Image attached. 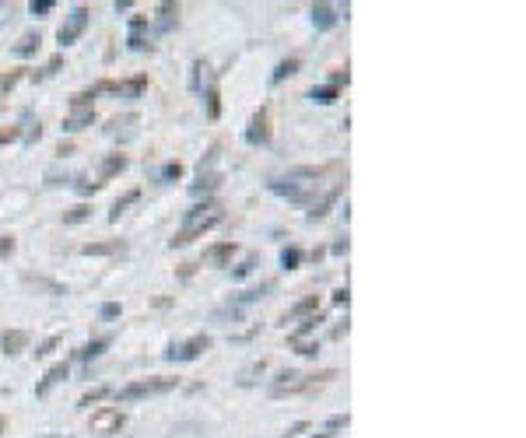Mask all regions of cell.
I'll return each mask as SVG.
<instances>
[{
	"label": "cell",
	"mask_w": 526,
	"mask_h": 438,
	"mask_svg": "<svg viewBox=\"0 0 526 438\" xmlns=\"http://www.w3.org/2000/svg\"><path fill=\"white\" fill-rule=\"evenodd\" d=\"M53 8H57V4H53V0H32V4H28V11H32L35 18H46Z\"/></svg>",
	"instance_id": "38"
},
{
	"label": "cell",
	"mask_w": 526,
	"mask_h": 438,
	"mask_svg": "<svg viewBox=\"0 0 526 438\" xmlns=\"http://www.w3.org/2000/svg\"><path fill=\"white\" fill-rule=\"evenodd\" d=\"M25 347H28V334H25V330H4V334H0V354L15 358V354H21Z\"/></svg>",
	"instance_id": "11"
},
{
	"label": "cell",
	"mask_w": 526,
	"mask_h": 438,
	"mask_svg": "<svg viewBox=\"0 0 526 438\" xmlns=\"http://www.w3.org/2000/svg\"><path fill=\"white\" fill-rule=\"evenodd\" d=\"M67 375H71V368H67V361H60V365H53V368H49V372H46V375H42V378L35 382V396H49V390H53V386H60V382H64Z\"/></svg>",
	"instance_id": "10"
},
{
	"label": "cell",
	"mask_w": 526,
	"mask_h": 438,
	"mask_svg": "<svg viewBox=\"0 0 526 438\" xmlns=\"http://www.w3.org/2000/svg\"><path fill=\"white\" fill-rule=\"evenodd\" d=\"M91 88L88 91H78V95H71V109H91Z\"/></svg>",
	"instance_id": "40"
},
{
	"label": "cell",
	"mask_w": 526,
	"mask_h": 438,
	"mask_svg": "<svg viewBox=\"0 0 526 438\" xmlns=\"http://www.w3.org/2000/svg\"><path fill=\"white\" fill-rule=\"evenodd\" d=\"M123 249H127L123 239H105V242H84L81 246L84 256H113V253H123Z\"/></svg>",
	"instance_id": "18"
},
{
	"label": "cell",
	"mask_w": 526,
	"mask_h": 438,
	"mask_svg": "<svg viewBox=\"0 0 526 438\" xmlns=\"http://www.w3.org/2000/svg\"><path fill=\"white\" fill-rule=\"evenodd\" d=\"M179 386V378H165V375H151V378H137V382H127L120 390V400L130 403V400H144V396H162V393H172Z\"/></svg>",
	"instance_id": "3"
},
{
	"label": "cell",
	"mask_w": 526,
	"mask_h": 438,
	"mask_svg": "<svg viewBox=\"0 0 526 438\" xmlns=\"http://www.w3.org/2000/svg\"><path fill=\"white\" fill-rule=\"evenodd\" d=\"M337 95H341V91H337L334 84H320V88L309 91V98H312L316 105H330V102H337Z\"/></svg>",
	"instance_id": "27"
},
{
	"label": "cell",
	"mask_w": 526,
	"mask_h": 438,
	"mask_svg": "<svg viewBox=\"0 0 526 438\" xmlns=\"http://www.w3.org/2000/svg\"><path fill=\"white\" fill-rule=\"evenodd\" d=\"M123 424H127V414H123V410H116V407H102V410L91 414L88 431L98 435V438H113V435H120Z\"/></svg>",
	"instance_id": "4"
},
{
	"label": "cell",
	"mask_w": 526,
	"mask_h": 438,
	"mask_svg": "<svg viewBox=\"0 0 526 438\" xmlns=\"http://www.w3.org/2000/svg\"><path fill=\"white\" fill-rule=\"evenodd\" d=\"M253 266H256V253H249V256H246V259H242V263L232 270V277H235V281H242V277H246V273H249Z\"/></svg>",
	"instance_id": "36"
},
{
	"label": "cell",
	"mask_w": 526,
	"mask_h": 438,
	"mask_svg": "<svg viewBox=\"0 0 526 438\" xmlns=\"http://www.w3.org/2000/svg\"><path fill=\"white\" fill-rule=\"evenodd\" d=\"M158 32H172L179 25V4L176 0H165V4H158Z\"/></svg>",
	"instance_id": "17"
},
{
	"label": "cell",
	"mask_w": 526,
	"mask_h": 438,
	"mask_svg": "<svg viewBox=\"0 0 526 438\" xmlns=\"http://www.w3.org/2000/svg\"><path fill=\"white\" fill-rule=\"evenodd\" d=\"M95 123V105L91 109H71V116L64 120V130L67 134H78V130H84V127H91Z\"/></svg>",
	"instance_id": "19"
},
{
	"label": "cell",
	"mask_w": 526,
	"mask_h": 438,
	"mask_svg": "<svg viewBox=\"0 0 526 438\" xmlns=\"http://www.w3.org/2000/svg\"><path fill=\"white\" fill-rule=\"evenodd\" d=\"M347 302H351V291H347V288H337V291H334V305H344V309H347Z\"/></svg>",
	"instance_id": "50"
},
{
	"label": "cell",
	"mask_w": 526,
	"mask_h": 438,
	"mask_svg": "<svg viewBox=\"0 0 526 438\" xmlns=\"http://www.w3.org/2000/svg\"><path fill=\"white\" fill-rule=\"evenodd\" d=\"M312 438H334V435H330V431H320V435H312Z\"/></svg>",
	"instance_id": "56"
},
{
	"label": "cell",
	"mask_w": 526,
	"mask_h": 438,
	"mask_svg": "<svg viewBox=\"0 0 526 438\" xmlns=\"http://www.w3.org/2000/svg\"><path fill=\"white\" fill-rule=\"evenodd\" d=\"M21 77H25V71H4V74H0V95H8Z\"/></svg>",
	"instance_id": "33"
},
{
	"label": "cell",
	"mask_w": 526,
	"mask_h": 438,
	"mask_svg": "<svg viewBox=\"0 0 526 438\" xmlns=\"http://www.w3.org/2000/svg\"><path fill=\"white\" fill-rule=\"evenodd\" d=\"M221 203L218 200H203V203H197V207H190L186 210V217H183V225H179V232L169 239V246L172 249H183V246H190L193 239H200L203 232H210L218 221H221Z\"/></svg>",
	"instance_id": "1"
},
{
	"label": "cell",
	"mask_w": 526,
	"mask_h": 438,
	"mask_svg": "<svg viewBox=\"0 0 526 438\" xmlns=\"http://www.w3.org/2000/svg\"><path fill=\"white\" fill-rule=\"evenodd\" d=\"M302 358H316V354H320V340H298V344H291Z\"/></svg>",
	"instance_id": "35"
},
{
	"label": "cell",
	"mask_w": 526,
	"mask_h": 438,
	"mask_svg": "<svg viewBox=\"0 0 526 438\" xmlns=\"http://www.w3.org/2000/svg\"><path fill=\"white\" fill-rule=\"evenodd\" d=\"M210 344H215V340H210V334H193L190 340H183V344H172L169 351H165V361H197Z\"/></svg>",
	"instance_id": "6"
},
{
	"label": "cell",
	"mask_w": 526,
	"mask_h": 438,
	"mask_svg": "<svg viewBox=\"0 0 526 438\" xmlns=\"http://www.w3.org/2000/svg\"><path fill=\"white\" fill-rule=\"evenodd\" d=\"M144 28H147V18H144V15H134V18H130V39H127V46H130L134 53H144V49L151 53V49H154V42H147V39L140 35Z\"/></svg>",
	"instance_id": "12"
},
{
	"label": "cell",
	"mask_w": 526,
	"mask_h": 438,
	"mask_svg": "<svg viewBox=\"0 0 526 438\" xmlns=\"http://www.w3.org/2000/svg\"><path fill=\"white\" fill-rule=\"evenodd\" d=\"M312 25H316V32H330L337 25V8L334 4H312Z\"/></svg>",
	"instance_id": "15"
},
{
	"label": "cell",
	"mask_w": 526,
	"mask_h": 438,
	"mask_svg": "<svg viewBox=\"0 0 526 438\" xmlns=\"http://www.w3.org/2000/svg\"><path fill=\"white\" fill-rule=\"evenodd\" d=\"M316 309H320V295H305V298H298V302L281 316V326H288L291 319H305V316H312Z\"/></svg>",
	"instance_id": "13"
},
{
	"label": "cell",
	"mask_w": 526,
	"mask_h": 438,
	"mask_svg": "<svg viewBox=\"0 0 526 438\" xmlns=\"http://www.w3.org/2000/svg\"><path fill=\"white\" fill-rule=\"evenodd\" d=\"M127 165H130V158H127V154H120V151H116V154H105V158H102V165H98V186H105L109 179H116Z\"/></svg>",
	"instance_id": "9"
},
{
	"label": "cell",
	"mask_w": 526,
	"mask_h": 438,
	"mask_svg": "<svg viewBox=\"0 0 526 438\" xmlns=\"http://www.w3.org/2000/svg\"><path fill=\"white\" fill-rule=\"evenodd\" d=\"M25 284H35V288H46L49 295H64L60 284H53V281H42V277H32V273H25Z\"/></svg>",
	"instance_id": "34"
},
{
	"label": "cell",
	"mask_w": 526,
	"mask_h": 438,
	"mask_svg": "<svg viewBox=\"0 0 526 438\" xmlns=\"http://www.w3.org/2000/svg\"><path fill=\"white\" fill-rule=\"evenodd\" d=\"M341 372L337 368H327V372H316V375H298V372H281L274 382H271V396L281 400V396H298V393H309L323 382H334Z\"/></svg>",
	"instance_id": "2"
},
{
	"label": "cell",
	"mask_w": 526,
	"mask_h": 438,
	"mask_svg": "<svg viewBox=\"0 0 526 438\" xmlns=\"http://www.w3.org/2000/svg\"><path fill=\"white\" fill-rule=\"evenodd\" d=\"M193 273H197V263H183V266L176 270V277H179V281H190Z\"/></svg>",
	"instance_id": "46"
},
{
	"label": "cell",
	"mask_w": 526,
	"mask_h": 438,
	"mask_svg": "<svg viewBox=\"0 0 526 438\" xmlns=\"http://www.w3.org/2000/svg\"><path fill=\"white\" fill-rule=\"evenodd\" d=\"M221 183H225L221 172H203V176H197V183L190 186V193H193V197H203V193H210V190H218Z\"/></svg>",
	"instance_id": "21"
},
{
	"label": "cell",
	"mask_w": 526,
	"mask_h": 438,
	"mask_svg": "<svg viewBox=\"0 0 526 438\" xmlns=\"http://www.w3.org/2000/svg\"><path fill=\"white\" fill-rule=\"evenodd\" d=\"M91 217V207L88 203H78V207H71L67 214H64V225H81V221H88Z\"/></svg>",
	"instance_id": "29"
},
{
	"label": "cell",
	"mask_w": 526,
	"mask_h": 438,
	"mask_svg": "<svg viewBox=\"0 0 526 438\" xmlns=\"http://www.w3.org/2000/svg\"><path fill=\"white\" fill-rule=\"evenodd\" d=\"M60 67H64V57L57 53V57H53V60H49V64H46V67H42L39 74H32V81H46V77H53V74H57Z\"/></svg>",
	"instance_id": "32"
},
{
	"label": "cell",
	"mask_w": 526,
	"mask_h": 438,
	"mask_svg": "<svg viewBox=\"0 0 526 438\" xmlns=\"http://www.w3.org/2000/svg\"><path fill=\"white\" fill-rule=\"evenodd\" d=\"M39 137H42V127H39V120H35V123L28 127V134H25V144H35Z\"/></svg>",
	"instance_id": "49"
},
{
	"label": "cell",
	"mask_w": 526,
	"mask_h": 438,
	"mask_svg": "<svg viewBox=\"0 0 526 438\" xmlns=\"http://www.w3.org/2000/svg\"><path fill=\"white\" fill-rule=\"evenodd\" d=\"M15 249H18V239H15V235H0V259L15 256Z\"/></svg>",
	"instance_id": "43"
},
{
	"label": "cell",
	"mask_w": 526,
	"mask_h": 438,
	"mask_svg": "<svg viewBox=\"0 0 526 438\" xmlns=\"http://www.w3.org/2000/svg\"><path fill=\"white\" fill-rule=\"evenodd\" d=\"M344 334H347V319H344V322H341V326H334V334H330V337H334V340H341V337H344Z\"/></svg>",
	"instance_id": "53"
},
{
	"label": "cell",
	"mask_w": 526,
	"mask_h": 438,
	"mask_svg": "<svg viewBox=\"0 0 526 438\" xmlns=\"http://www.w3.org/2000/svg\"><path fill=\"white\" fill-rule=\"evenodd\" d=\"M347 424H351V417H347V414H334V417H327V431H330V435H337V431H341V428H347Z\"/></svg>",
	"instance_id": "41"
},
{
	"label": "cell",
	"mask_w": 526,
	"mask_h": 438,
	"mask_svg": "<svg viewBox=\"0 0 526 438\" xmlns=\"http://www.w3.org/2000/svg\"><path fill=\"white\" fill-rule=\"evenodd\" d=\"M320 322H323V316H320V312L305 316V319L295 326V330L288 334V344H298V340H305V337H309V334H312V330H316V326H320Z\"/></svg>",
	"instance_id": "20"
},
{
	"label": "cell",
	"mask_w": 526,
	"mask_h": 438,
	"mask_svg": "<svg viewBox=\"0 0 526 438\" xmlns=\"http://www.w3.org/2000/svg\"><path fill=\"white\" fill-rule=\"evenodd\" d=\"M74 186H78V193H81V197H91V193H98V190H102L98 183H84V179H74Z\"/></svg>",
	"instance_id": "45"
},
{
	"label": "cell",
	"mask_w": 526,
	"mask_h": 438,
	"mask_svg": "<svg viewBox=\"0 0 526 438\" xmlns=\"http://www.w3.org/2000/svg\"><path fill=\"white\" fill-rule=\"evenodd\" d=\"M302 431H309V424H305V421H295V424H291V428H288V431H284L281 438H298Z\"/></svg>",
	"instance_id": "48"
},
{
	"label": "cell",
	"mask_w": 526,
	"mask_h": 438,
	"mask_svg": "<svg viewBox=\"0 0 526 438\" xmlns=\"http://www.w3.org/2000/svg\"><path fill=\"white\" fill-rule=\"evenodd\" d=\"M347 81H351V74H347V67H344V71H334V77H330V84H334L337 91H341V84H347Z\"/></svg>",
	"instance_id": "47"
},
{
	"label": "cell",
	"mask_w": 526,
	"mask_h": 438,
	"mask_svg": "<svg viewBox=\"0 0 526 438\" xmlns=\"http://www.w3.org/2000/svg\"><path fill=\"white\" fill-rule=\"evenodd\" d=\"M57 347H60V337H46V340L35 347V358H49V354L57 351Z\"/></svg>",
	"instance_id": "37"
},
{
	"label": "cell",
	"mask_w": 526,
	"mask_h": 438,
	"mask_svg": "<svg viewBox=\"0 0 526 438\" xmlns=\"http://www.w3.org/2000/svg\"><path fill=\"white\" fill-rule=\"evenodd\" d=\"M169 305H172V298H165V295H162V298H154V309H169Z\"/></svg>",
	"instance_id": "54"
},
{
	"label": "cell",
	"mask_w": 526,
	"mask_h": 438,
	"mask_svg": "<svg viewBox=\"0 0 526 438\" xmlns=\"http://www.w3.org/2000/svg\"><path fill=\"white\" fill-rule=\"evenodd\" d=\"M98 316H102V319H120V316H123V305H120V302H105V305L98 309Z\"/></svg>",
	"instance_id": "39"
},
{
	"label": "cell",
	"mask_w": 526,
	"mask_h": 438,
	"mask_svg": "<svg viewBox=\"0 0 526 438\" xmlns=\"http://www.w3.org/2000/svg\"><path fill=\"white\" fill-rule=\"evenodd\" d=\"M39 46H42V35L39 32H25L15 42V53H18V57H32V53H39Z\"/></svg>",
	"instance_id": "23"
},
{
	"label": "cell",
	"mask_w": 526,
	"mask_h": 438,
	"mask_svg": "<svg viewBox=\"0 0 526 438\" xmlns=\"http://www.w3.org/2000/svg\"><path fill=\"white\" fill-rule=\"evenodd\" d=\"M105 347H109V337H98V340H91V344H84V347L78 351V361H81V365H91Z\"/></svg>",
	"instance_id": "24"
},
{
	"label": "cell",
	"mask_w": 526,
	"mask_h": 438,
	"mask_svg": "<svg viewBox=\"0 0 526 438\" xmlns=\"http://www.w3.org/2000/svg\"><path fill=\"white\" fill-rule=\"evenodd\" d=\"M263 368H267V361H263V358H260V361H253V365L242 372V378H239V382H242V386H249V382H253V375H260Z\"/></svg>",
	"instance_id": "42"
},
{
	"label": "cell",
	"mask_w": 526,
	"mask_h": 438,
	"mask_svg": "<svg viewBox=\"0 0 526 438\" xmlns=\"http://www.w3.org/2000/svg\"><path fill=\"white\" fill-rule=\"evenodd\" d=\"M298 263H302V249H298V246L281 249V266H284V270H298Z\"/></svg>",
	"instance_id": "30"
},
{
	"label": "cell",
	"mask_w": 526,
	"mask_h": 438,
	"mask_svg": "<svg viewBox=\"0 0 526 438\" xmlns=\"http://www.w3.org/2000/svg\"><path fill=\"white\" fill-rule=\"evenodd\" d=\"M271 137H274V127H271V105H260L256 113L249 116V127H246V144L263 147V144H271Z\"/></svg>",
	"instance_id": "5"
},
{
	"label": "cell",
	"mask_w": 526,
	"mask_h": 438,
	"mask_svg": "<svg viewBox=\"0 0 526 438\" xmlns=\"http://www.w3.org/2000/svg\"><path fill=\"white\" fill-rule=\"evenodd\" d=\"M84 28H88V8H84V4H78V8H74V11H71V15L64 18L60 32H57L60 46H71V42H78Z\"/></svg>",
	"instance_id": "7"
},
{
	"label": "cell",
	"mask_w": 526,
	"mask_h": 438,
	"mask_svg": "<svg viewBox=\"0 0 526 438\" xmlns=\"http://www.w3.org/2000/svg\"><path fill=\"white\" fill-rule=\"evenodd\" d=\"M235 253H239V242H215V246L203 249V263L207 266H228Z\"/></svg>",
	"instance_id": "8"
},
{
	"label": "cell",
	"mask_w": 526,
	"mask_h": 438,
	"mask_svg": "<svg viewBox=\"0 0 526 438\" xmlns=\"http://www.w3.org/2000/svg\"><path fill=\"white\" fill-rule=\"evenodd\" d=\"M18 137H21V127H0V147L11 144V140H18Z\"/></svg>",
	"instance_id": "44"
},
{
	"label": "cell",
	"mask_w": 526,
	"mask_h": 438,
	"mask_svg": "<svg viewBox=\"0 0 526 438\" xmlns=\"http://www.w3.org/2000/svg\"><path fill=\"white\" fill-rule=\"evenodd\" d=\"M137 200H140V190H137V186H134V190H127V193H123V197L113 203V210H109V221H120V214H127V207H130V203H137Z\"/></svg>",
	"instance_id": "26"
},
{
	"label": "cell",
	"mask_w": 526,
	"mask_h": 438,
	"mask_svg": "<svg viewBox=\"0 0 526 438\" xmlns=\"http://www.w3.org/2000/svg\"><path fill=\"white\" fill-rule=\"evenodd\" d=\"M347 249H351V242H347V239H337V242H334V253H337V256H344Z\"/></svg>",
	"instance_id": "51"
},
{
	"label": "cell",
	"mask_w": 526,
	"mask_h": 438,
	"mask_svg": "<svg viewBox=\"0 0 526 438\" xmlns=\"http://www.w3.org/2000/svg\"><path fill=\"white\" fill-rule=\"evenodd\" d=\"M137 123H140L137 113H123V116H116V120L105 123V134H109V137H130Z\"/></svg>",
	"instance_id": "16"
},
{
	"label": "cell",
	"mask_w": 526,
	"mask_h": 438,
	"mask_svg": "<svg viewBox=\"0 0 526 438\" xmlns=\"http://www.w3.org/2000/svg\"><path fill=\"white\" fill-rule=\"evenodd\" d=\"M147 88V74H134L130 81H120V95L123 98H140Z\"/></svg>",
	"instance_id": "22"
},
{
	"label": "cell",
	"mask_w": 526,
	"mask_h": 438,
	"mask_svg": "<svg viewBox=\"0 0 526 438\" xmlns=\"http://www.w3.org/2000/svg\"><path fill=\"white\" fill-rule=\"evenodd\" d=\"M183 161H169V165H162V172H158V183H179L183 179Z\"/></svg>",
	"instance_id": "28"
},
{
	"label": "cell",
	"mask_w": 526,
	"mask_h": 438,
	"mask_svg": "<svg viewBox=\"0 0 526 438\" xmlns=\"http://www.w3.org/2000/svg\"><path fill=\"white\" fill-rule=\"evenodd\" d=\"M203 109H207V120H218L221 116V91H218V74H210L207 91H203Z\"/></svg>",
	"instance_id": "14"
},
{
	"label": "cell",
	"mask_w": 526,
	"mask_h": 438,
	"mask_svg": "<svg viewBox=\"0 0 526 438\" xmlns=\"http://www.w3.org/2000/svg\"><path fill=\"white\" fill-rule=\"evenodd\" d=\"M298 67H302V60H298V57H288V60H281V64L274 67L271 81H274V84H281L284 77H295V74H298Z\"/></svg>",
	"instance_id": "25"
},
{
	"label": "cell",
	"mask_w": 526,
	"mask_h": 438,
	"mask_svg": "<svg viewBox=\"0 0 526 438\" xmlns=\"http://www.w3.org/2000/svg\"><path fill=\"white\" fill-rule=\"evenodd\" d=\"M109 396V386H95V390H88L81 400H78V407H91V403H98V400H105Z\"/></svg>",
	"instance_id": "31"
},
{
	"label": "cell",
	"mask_w": 526,
	"mask_h": 438,
	"mask_svg": "<svg viewBox=\"0 0 526 438\" xmlns=\"http://www.w3.org/2000/svg\"><path fill=\"white\" fill-rule=\"evenodd\" d=\"M4 431H8V417H4V414H0V435H4Z\"/></svg>",
	"instance_id": "55"
},
{
	"label": "cell",
	"mask_w": 526,
	"mask_h": 438,
	"mask_svg": "<svg viewBox=\"0 0 526 438\" xmlns=\"http://www.w3.org/2000/svg\"><path fill=\"white\" fill-rule=\"evenodd\" d=\"M71 151H74V144H71V140H60V147H57V154H60V158H67Z\"/></svg>",
	"instance_id": "52"
}]
</instances>
